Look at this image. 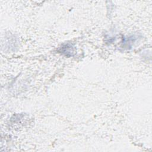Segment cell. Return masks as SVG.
<instances>
[{"mask_svg":"<svg viewBox=\"0 0 152 152\" xmlns=\"http://www.w3.org/2000/svg\"><path fill=\"white\" fill-rule=\"evenodd\" d=\"M59 52L67 56H72L74 53V48L70 44H65L60 48Z\"/></svg>","mask_w":152,"mask_h":152,"instance_id":"cell-1","label":"cell"}]
</instances>
